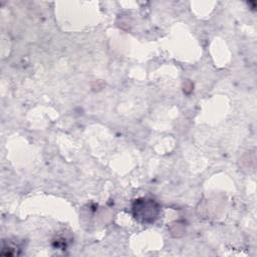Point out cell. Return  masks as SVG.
<instances>
[{"label":"cell","mask_w":257,"mask_h":257,"mask_svg":"<svg viewBox=\"0 0 257 257\" xmlns=\"http://www.w3.org/2000/svg\"><path fill=\"white\" fill-rule=\"evenodd\" d=\"M134 218L144 225L156 222L161 213L160 205L153 199L140 198L134 201L132 206Z\"/></svg>","instance_id":"6da1fadb"}]
</instances>
